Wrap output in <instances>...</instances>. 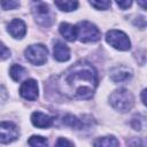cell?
Masks as SVG:
<instances>
[{"label": "cell", "instance_id": "3957f363", "mask_svg": "<svg viewBox=\"0 0 147 147\" xmlns=\"http://www.w3.org/2000/svg\"><path fill=\"white\" fill-rule=\"evenodd\" d=\"M32 14L36 22L45 28L51 26L55 18L54 13L49 8V6L42 1H37L32 3Z\"/></svg>", "mask_w": 147, "mask_h": 147}, {"label": "cell", "instance_id": "30bf717a", "mask_svg": "<svg viewBox=\"0 0 147 147\" xmlns=\"http://www.w3.org/2000/svg\"><path fill=\"white\" fill-rule=\"evenodd\" d=\"M132 77V71L131 69L124 67V65H119V67H115L114 69H111L110 71V79L115 83H121V82H126L129 79H131Z\"/></svg>", "mask_w": 147, "mask_h": 147}, {"label": "cell", "instance_id": "4316f807", "mask_svg": "<svg viewBox=\"0 0 147 147\" xmlns=\"http://www.w3.org/2000/svg\"><path fill=\"white\" fill-rule=\"evenodd\" d=\"M145 92H146V90H144V91L141 92V98H142V103H144V105H146V101H145Z\"/></svg>", "mask_w": 147, "mask_h": 147}, {"label": "cell", "instance_id": "e0dca14e", "mask_svg": "<svg viewBox=\"0 0 147 147\" xmlns=\"http://www.w3.org/2000/svg\"><path fill=\"white\" fill-rule=\"evenodd\" d=\"M28 144L30 147H48V140L41 136H32L29 138Z\"/></svg>", "mask_w": 147, "mask_h": 147}, {"label": "cell", "instance_id": "ac0fdd59", "mask_svg": "<svg viewBox=\"0 0 147 147\" xmlns=\"http://www.w3.org/2000/svg\"><path fill=\"white\" fill-rule=\"evenodd\" d=\"M54 3L59 9H61L63 11H71V10H75L78 7L77 1H70V0H68V1H55Z\"/></svg>", "mask_w": 147, "mask_h": 147}, {"label": "cell", "instance_id": "484cf974", "mask_svg": "<svg viewBox=\"0 0 147 147\" xmlns=\"http://www.w3.org/2000/svg\"><path fill=\"white\" fill-rule=\"evenodd\" d=\"M116 3H117V6H118L119 8H122V9H127V8L132 5V1H130V0H126V1H116Z\"/></svg>", "mask_w": 147, "mask_h": 147}, {"label": "cell", "instance_id": "5bb4252c", "mask_svg": "<svg viewBox=\"0 0 147 147\" xmlns=\"http://www.w3.org/2000/svg\"><path fill=\"white\" fill-rule=\"evenodd\" d=\"M94 147H119L118 140L113 137V136H107V137H100L94 140L93 142Z\"/></svg>", "mask_w": 147, "mask_h": 147}, {"label": "cell", "instance_id": "7c38bea8", "mask_svg": "<svg viewBox=\"0 0 147 147\" xmlns=\"http://www.w3.org/2000/svg\"><path fill=\"white\" fill-rule=\"evenodd\" d=\"M53 54H54V59L60 62H64L70 59V49L68 48L67 45H64L61 41H57L54 44Z\"/></svg>", "mask_w": 147, "mask_h": 147}, {"label": "cell", "instance_id": "603a6c76", "mask_svg": "<svg viewBox=\"0 0 147 147\" xmlns=\"http://www.w3.org/2000/svg\"><path fill=\"white\" fill-rule=\"evenodd\" d=\"M10 56V51L0 41V60H6Z\"/></svg>", "mask_w": 147, "mask_h": 147}, {"label": "cell", "instance_id": "d6986e66", "mask_svg": "<svg viewBox=\"0 0 147 147\" xmlns=\"http://www.w3.org/2000/svg\"><path fill=\"white\" fill-rule=\"evenodd\" d=\"M90 5L99 10H106L111 6V1L108 0H96V1H90Z\"/></svg>", "mask_w": 147, "mask_h": 147}, {"label": "cell", "instance_id": "4fadbf2b", "mask_svg": "<svg viewBox=\"0 0 147 147\" xmlns=\"http://www.w3.org/2000/svg\"><path fill=\"white\" fill-rule=\"evenodd\" d=\"M59 30H60V33L68 41H74L77 38V29L75 25H71L69 23H61Z\"/></svg>", "mask_w": 147, "mask_h": 147}, {"label": "cell", "instance_id": "cb8c5ba5", "mask_svg": "<svg viewBox=\"0 0 147 147\" xmlns=\"http://www.w3.org/2000/svg\"><path fill=\"white\" fill-rule=\"evenodd\" d=\"M141 122L144 123V118L140 119L138 116H134V117L132 118L131 125H132V127H133L134 130H141V129H142V124H141Z\"/></svg>", "mask_w": 147, "mask_h": 147}, {"label": "cell", "instance_id": "6da1fadb", "mask_svg": "<svg viewBox=\"0 0 147 147\" xmlns=\"http://www.w3.org/2000/svg\"><path fill=\"white\" fill-rule=\"evenodd\" d=\"M98 82L95 68L87 61H78L57 77L56 88L69 99H90Z\"/></svg>", "mask_w": 147, "mask_h": 147}, {"label": "cell", "instance_id": "d4e9b609", "mask_svg": "<svg viewBox=\"0 0 147 147\" xmlns=\"http://www.w3.org/2000/svg\"><path fill=\"white\" fill-rule=\"evenodd\" d=\"M6 99H7V91L2 85H0V106L5 103Z\"/></svg>", "mask_w": 147, "mask_h": 147}, {"label": "cell", "instance_id": "2e32d148", "mask_svg": "<svg viewBox=\"0 0 147 147\" xmlns=\"http://www.w3.org/2000/svg\"><path fill=\"white\" fill-rule=\"evenodd\" d=\"M63 124H65L67 126H70V127H74V129H82V125H83V122L80 119H78L76 116L71 115V114H68L63 117Z\"/></svg>", "mask_w": 147, "mask_h": 147}, {"label": "cell", "instance_id": "8fae6325", "mask_svg": "<svg viewBox=\"0 0 147 147\" xmlns=\"http://www.w3.org/2000/svg\"><path fill=\"white\" fill-rule=\"evenodd\" d=\"M31 122L37 127L46 129V127H49L53 124L54 117H52L49 115H46V114H44L41 111H34L31 115Z\"/></svg>", "mask_w": 147, "mask_h": 147}, {"label": "cell", "instance_id": "9c48e42d", "mask_svg": "<svg viewBox=\"0 0 147 147\" xmlns=\"http://www.w3.org/2000/svg\"><path fill=\"white\" fill-rule=\"evenodd\" d=\"M9 34L13 37V38H16V39H21L25 36L26 33V25L25 23L22 21V20H18V18H14L9 24H8V28H7Z\"/></svg>", "mask_w": 147, "mask_h": 147}, {"label": "cell", "instance_id": "7402d4cb", "mask_svg": "<svg viewBox=\"0 0 147 147\" xmlns=\"http://www.w3.org/2000/svg\"><path fill=\"white\" fill-rule=\"evenodd\" d=\"M55 147H75V146H74V144H72L70 140H68V139L61 137V138H59V139L56 140Z\"/></svg>", "mask_w": 147, "mask_h": 147}, {"label": "cell", "instance_id": "5b68a950", "mask_svg": "<svg viewBox=\"0 0 147 147\" xmlns=\"http://www.w3.org/2000/svg\"><path fill=\"white\" fill-rule=\"evenodd\" d=\"M24 53H25L26 60L32 64L41 65L47 61L48 51H47V47L42 44L30 45V46H28V48L25 49Z\"/></svg>", "mask_w": 147, "mask_h": 147}, {"label": "cell", "instance_id": "8992f818", "mask_svg": "<svg viewBox=\"0 0 147 147\" xmlns=\"http://www.w3.org/2000/svg\"><path fill=\"white\" fill-rule=\"evenodd\" d=\"M106 41L119 51H127L131 48V41L129 37L119 30H109L106 33Z\"/></svg>", "mask_w": 147, "mask_h": 147}, {"label": "cell", "instance_id": "ba28073f", "mask_svg": "<svg viewBox=\"0 0 147 147\" xmlns=\"http://www.w3.org/2000/svg\"><path fill=\"white\" fill-rule=\"evenodd\" d=\"M20 94L22 98L33 101L38 98V84L34 79H28L25 80L20 88Z\"/></svg>", "mask_w": 147, "mask_h": 147}, {"label": "cell", "instance_id": "9a60e30c", "mask_svg": "<svg viewBox=\"0 0 147 147\" xmlns=\"http://www.w3.org/2000/svg\"><path fill=\"white\" fill-rule=\"evenodd\" d=\"M9 74H10V77L15 80V82H20L22 80V78L26 75V70L20 65V64H13L10 67V70H9Z\"/></svg>", "mask_w": 147, "mask_h": 147}, {"label": "cell", "instance_id": "44dd1931", "mask_svg": "<svg viewBox=\"0 0 147 147\" xmlns=\"http://www.w3.org/2000/svg\"><path fill=\"white\" fill-rule=\"evenodd\" d=\"M129 147H145L144 140L141 138H131L127 141Z\"/></svg>", "mask_w": 147, "mask_h": 147}, {"label": "cell", "instance_id": "7a4b0ae2", "mask_svg": "<svg viewBox=\"0 0 147 147\" xmlns=\"http://www.w3.org/2000/svg\"><path fill=\"white\" fill-rule=\"evenodd\" d=\"M109 100H110L111 106L121 113L129 111L133 107V103H134L132 93L125 88H119V90L114 91L110 94Z\"/></svg>", "mask_w": 147, "mask_h": 147}, {"label": "cell", "instance_id": "ffe728a7", "mask_svg": "<svg viewBox=\"0 0 147 147\" xmlns=\"http://www.w3.org/2000/svg\"><path fill=\"white\" fill-rule=\"evenodd\" d=\"M0 6L6 10L15 9L20 6V2H17V1H0Z\"/></svg>", "mask_w": 147, "mask_h": 147}, {"label": "cell", "instance_id": "52a82bcc", "mask_svg": "<svg viewBox=\"0 0 147 147\" xmlns=\"http://www.w3.org/2000/svg\"><path fill=\"white\" fill-rule=\"evenodd\" d=\"M18 137V129L11 122H0V142L9 144Z\"/></svg>", "mask_w": 147, "mask_h": 147}, {"label": "cell", "instance_id": "277c9868", "mask_svg": "<svg viewBox=\"0 0 147 147\" xmlns=\"http://www.w3.org/2000/svg\"><path fill=\"white\" fill-rule=\"evenodd\" d=\"M77 38L82 42H94L98 41L101 37L100 30L95 24L88 21H80L77 26Z\"/></svg>", "mask_w": 147, "mask_h": 147}]
</instances>
